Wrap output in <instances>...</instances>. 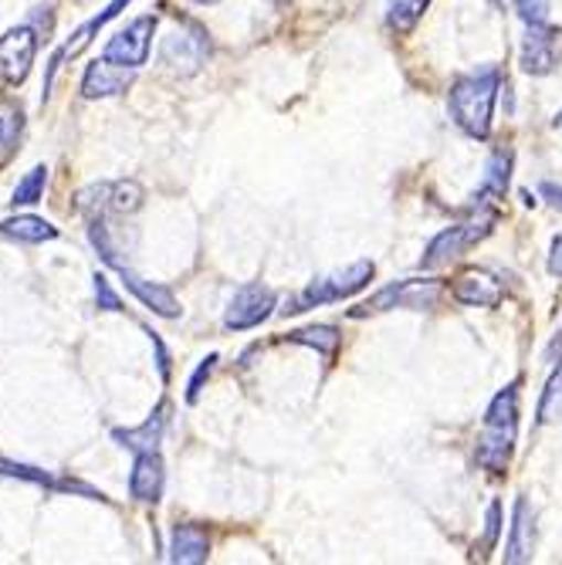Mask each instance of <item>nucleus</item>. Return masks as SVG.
<instances>
[{
    "instance_id": "obj_1",
    "label": "nucleus",
    "mask_w": 562,
    "mask_h": 565,
    "mask_svg": "<svg viewBox=\"0 0 562 565\" xmlns=\"http://www.w3.org/2000/svg\"><path fill=\"white\" fill-rule=\"evenodd\" d=\"M519 437V383L505 386L485 414L481 437H478V465L491 475H501L508 468Z\"/></svg>"
},
{
    "instance_id": "obj_2",
    "label": "nucleus",
    "mask_w": 562,
    "mask_h": 565,
    "mask_svg": "<svg viewBox=\"0 0 562 565\" xmlns=\"http://www.w3.org/2000/svg\"><path fill=\"white\" fill-rule=\"evenodd\" d=\"M498 85H501V75L495 68H481L450 85V116L471 139H488L491 132Z\"/></svg>"
},
{
    "instance_id": "obj_3",
    "label": "nucleus",
    "mask_w": 562,
    "mask_h": 565,
    "mask_svg": "<svg viewBox=\"0 0 562 565\" xmlns=\"http://www.w3.org/2000/svg\"><path fill=\"white\" fill-rule=\"evenodd\" d=\"M498 224V211L495 207H485V203H478L475 214L462 224L447 227L444 234H437L424 254V268H444L450 262H457L468 247H475L478 241H485L491 234V227Z\"/></svg>"
},
{
    "instance_id": "obj_4",
    "label": "nucleus",
    "mask_w": 562,
    "mask_h": 565,
    "mask_svg": "<svg viewBox=\"0 0 562 565\" xmlns=\"http://www.w3.org/2000/svg\"><path fill=\"white\" fill-rule=\"evenodd\" d=\"M373 275H377L373 262H356V265H349L346 271H336V275H329V278L312 281L305 291H298V295L282 308V312L298 316V312H309V308H319V305H332V301L352 298L356 291H363V288L373 281Z\"/></svg>"
},
{
    "instance_id": "obj_5",
    "label": "nucleus",
    "mask_w": 562,
    "mask_h": 565,
    "mask_svg": "<svg viewBox=\"0 0 562 565\" xmlns=\"http://www.w3.org/2000/svg\"><path fill=\"white\" fill-rule=\"evenodd\" d=\"M441 281H431V278H411V281H393L386 288H380L370 301L356 305L352 308V319H367V316H380V312H390V308H414V312H424V308H434L437 298H441Z\"/></svg>"
},
{
    "instance_id": "obj_6",
    "label": "nucleus",
    "mask_w": 562,
    "mask_h": 565,
    "mask_svg": "<svg viewBox=\"0 0 562 565\" xmlns=\"http://www.w3.org/2000/svg\"><path fill=\"white\" fill-rule=\"evenodd\" d=\"M275 312V291L265 285H244L224 312V329L231 332H247L258 329L268 316Z\"/></svg>"
},
{
    "instance_id": "obj_7",
    "label": "nucleus",
    "mask_w": 562,
    "mask_h": 565,
    "mask_svg": "<svg viewBox=\"0 0 562 565\" xmlns=\"http://www.w3.org/2000/svg\"><path fill=\"white\" fill-rule=\"evenodd\" d=\"M152 31H157V18H136L116 38H109L102 55L116 65H126V68H142L149 58V47H152Z\"/></svg>"
},
{
    "instance_id": "obj_8",
    "label": "nucleus",
    "mask_w": 562,
    "mask_h": 565,
    "mask_svg": "<svg viewBox=\"0 0 562 565\" xmlns=\"http://www.w3.org/2000/svg\"><path fill=\"white\" fill-rule=\"evenodd\" d=\"M208 51H211L208 34H203V28L190 24L187 31H173V34L163 41V47H160V62L170 65L177 75H193V72H200L203 58H208Z\"/></svg>"
},
{
    "instance_id": "obj_9",
    "label": "nucleus",
    "mask_w": 562,
    "mask_h": 565,
    "mask_svg": "<svg viewBox=\"0 0 562 565\" xmlns=\"http://www.w3.org/2000/svg\"><path fill=\"white\" fill-rule=\"evenodd\" d=\"M34 55H38V34L34 28H14L0 38V78L8 85H21L28 75H31V65H34Z\"/></svg>"
},
{
    "instance_id": "obj_10",
    "label": "nucleus",
    "mask_w": 562,
    "mask_h": 565,
    "mask_svg": "<svg viewBox=\"0 0 562 565\" xmlns=\"http://www.w3.org/2000/svg\"><path fill=\"white\" fill-rule=\"evenodd\" d=\"M555 38H559V31L549 28V21L526 28L522 47H519V65H522L526 75H536L539 78V75H549L555 68V62H559V55H555Z\"/></svg>"
},
{
    "instance_id": "obj_11",
    "label": "nucleus",
    "mask_w": 562,
    "mask_h": 565,
    "mask_svg": "<svg viewBox=\"0 0 562 565\" xmlns=\"http://www.w3.org/2000/svg\"><path fill=\"white\" fill-rule=\"evenodd\" d=\"M132 75L136 68H126V65H116L102 55L98 62L88 65L85 78H82V95L85 98H113L119 92H126L132 85Z\"/></svg>"
},
{
    "instance_id": "obj_12",
    "label": "nucleus",
    "mask_w": 562,
    "mask_h": 565,
    "mask_svg": "<svg viewBox=\"0 0 562 565\" xmlns=\"http://www.w3.org/2000/svg\"><path fill=\"white\" fill-rule=\"evenodd\" d=\"M132 4V0H113V4L106 8V11H102L98 18H92L88 24H82L75 34H72V41L59 51V55L55 58H51V65H47V78H44V98H47V92H51V82H55V72L62 68V62H68V58H75V55H82V51L92 44V34H98L102 28H106L113 18H119V11L123 8H129Z\"/></svg>"
},
{
    "instance_id": "obj_13",
    "label": "nucleus",
    "mask_w": 562,
    "mask_h": 565,
    "mask_svg": "<svg viewBox=\"0 0 562 565\" xmlns=\"http://www.w3.org/2000/svg\"><path fill=\"white\" fill-rule=\"evenodd\" d=\"M163 484H167V471H163V457H160V450H152V454H136V465H132V475H129V494H132L136 501L157 504L160 494H163Z\"/></svg>"
},
{
    "instance_id": "obj_14",
    "label": "nucleus",
    "mask_w": 562,
    "mask_h": 565,
    "mask_svg": "<svg viewBox=\"0 0 562 565\" xmlns=\"http://www.w3.org/2000/svg\"><path fill=\"white\" fill-rule=\"evenodd\" d=\"M501 285L488 271H465L454 281V301L468 308H498L501 305Z\"/></svg>"
},
{
    "instance_id": "obj_15",
    "label": "nucleus",
    "mask_w": 562,
    "mask_h": 565,
    "mask_svg": "<svg viewBox=\"0 0 562 565\" xmlns=\"http://www.w3.org/2000/svg\"><path fill=\"white\" fill-rule=\"evenodd\" d=\"M532 548H536V519H532L529 501L519 498L516 501V519H512V535H508V545H505V562L508 565L529 562Z\"/></svg>"
},
{
    "instance_id": "obj_16",
    "label": "nucleus",
    "mask_w": 562,
    "mask_h": 565,
    "mask_svg": "<svg viewBox=\"0 0 562 565\" xmlns=\"http://www.w3.org/2000/svg\"><path fill=\"white\" fill-rule=\"evenodd\" d=\"M123 271V281H126V288L149 308V312H157V316H163V319H177L180 316V305H177V298H173V291L170 288H163V285H157V281H146V278H139V275H132L126 265L119 268Z\"/></svg>"
},
{
    "instance_id": "obj_17",
    "label": "nucleus",
    "mask_w": 562,
    "mask_h": 565,
    "mask_svg": "<svg viewBox=\"0 0 562 565\" xmlns=\"http://www.w3.org/2000/svg\"><path fill=\"white\" fill-rule=\"evenodd\" d=\"M163 434H167V403H160L157 409H152V417L142 427H136V430H116L113 437L119 440V447H126L132 454H152V450H160Z\"/></svg>"
},
{
    "instance_id": "obj_18",
    "label": "nucleus",
    "mask_w": 562,
    "mask_h": 565,
    "mask_svg": "<svg viewBox=\"0 0 562 565\" xmlns=\"http://www.w3.org/2000/svg\"><path fill=\"white\" fill-rule=\"evenodd\" d=\"M211 555V542L208 532L200 525H177L170 535V562L177 565H197V562H208Z\"/></svg>"
},
{
    "instance_id": "obj_19",
    "label": "nucleus",
    "mask_w": 562,
    "mask_h": 565,
    "mask_svg": "<svg viewBox=\"0 0 562 565\" xmlns=\"http://www.w3.org/2000/svg\"><path fill=\"white\" fill-rule=\"evenodd\" d=\"M0 234L18 241V244H44V241H55L59 227H51L47 221L34 217V214H21V217H8L0 224Z\"/></svg>"
},
{
    "instance_id": "obj_20",
    "label": "nucleus",
    "mask_w": 562,
    "mask_h": 565,
    "mask_svg": "<svg viewBox=\"0 0 562 565\" xmlns=\"http://www.w3.org/2000/svg\"><path fill=\"white\" fill-rule=\"evenodd\" d=\"M431 0H390V8H386V24L390 31L396 34H411L417 28V21L424 18Z\"/></svg>"
},
{
    "instance_id": "obj_21",
    "label": "nucleus",
    "mask_w": 562,
    "mask_h": 565,
    "mask_svg": "<svg viewBox=\"0 0 562 565\" xmlns=\"http://www.w3.org/2000/svg\"><path fill=\"white\" fill-rule=\"evenodd\" d=\"M539 424L549 427V424H562V359L559 366L552 370L545 390H542V399H539Z\"/></svg>"
},
{
    "instance_id": "obj_22",
    "label": "nucleus",
    "mask_w": 562,
    "mask_h": 565,
    "mask_svg": "<svg viewBox=\"0 0 562 565\" xmlns=\"http://www.w3.org/2000/svg\"><path fill=\"white\" fill-rule=\"evenodd\" d=\"M142 207V186L136 180L109 183V214H136Z\"/></svg>"
},
{
    "instance_id": "obj_23",
    "label": "nucleus",
    "mask_w": 562,
    "mask_h": 565,
    "mask_svg": "<svg viewBox=\"0 0 562 565\" xmlns=\"http://www.w3.org/2000/svg\"><path fill=\"white\" fill-rule=\"evenodd\" d=\"M288 342H295V345H309V349H316L319 355H332V352L339 349V332H336L332 326H312V329H298V332H291Z\"/></svg>"
},
{
    "instance_id": "obj_24",
    "label": "nucleus",
    "mask_w": 562,
    "mask_h": 565,
    "mask_svg": "<svg viewBox=\"0 0 562 565\" xmlns=\"http://www.w3.org/2000/svg\"><path fill=\"white\" fill-rule=\"evenodd\" d=\"M44 183H47V167H34L11 193V207H31V203L41 200L44 193Z\"/></svg>"
},
{
    "instance_id": "obj_25",
    "label": "nucleus",
    "mask_w": 562,
    "mask_h": 565,
    "mask_svg": "<svg viewBox=\"0 0 562 565\" xmlns=\"http://www.w3.org/2000/svg\"><path fill=\"white\" fill-rule=\"evenodd\" d=\"M508 170H512V160L508 157H498L491 160V167H488V177H485V183H481V200L485 196H505V186H508Z\"/></svg>"
},
{
    "instance_id": "obj_26",
    "label": "nucleus",
    "mask_w": 562,
    "mask_h": 565,
    "mask_svg": "<svg viewBox=\"0 0 562 565\" xmlns=\"http://www.w3.org/2000/svg\"><path fill=\"white\" fill-rule=\"evenodd\" d=\"M0 475H4V478H21V481H31V484H44V488L59 484V478H51L47 471L31 468V465H14V460H0Z\"/></svg>"
},
{
    "instance_id": "obj_27",
    "label": "nucleus",
    "mask_w": 562,
    "mask_h": 565,
    "mask_svg": "<svg viewBox=\"0 0 562 565\" xmlns=\"http://www.w3.org/2000/svg\"><path fill=\"white\" fill-rule=\"evenodd\" d=\"M92 281H95V301H98L102 312H123V301H119V295L113 291V281H109L106 275H95Z\"/></svg>"
},
{
    "instance_id": "obj_28",
    "label": "nucleus",
    "mask_w": 562,
    "mask_h": 565,
    "mask_svg": "<svg viewBox=\"0 0 562 565\" xmlns=\"http://www.w3.org/2000/svg\"><path fill=\"white\" fill-rule=\"evenodd\" d=\"M549 4H552V0H516V11L522 14L526 24H545L549 21Z\"/></svg>"
},
{
    "instance_id": "obj_29",
    "label": "nucleus",
    "mask_w": 562,
    "mask_h": 565,
    "mask_svg": "<svg viewBox=\"0 0 562 565\" xmlns=\"http://www.w3.org/2000/svg\"><path fill=\"white\" fill-rule=\"evenodd\" d=\"M214 366H218V355H208V359H203L200 370L193 373V380H190V386H187V403H197V399H200V390H203V383L211 380Z\"/></svg>"
},
{
    "instance_id": "obj_30",
    "label": "nucleus",
    "mask_w": 562,
    "mask_h": 565,
    "mask_svg": "<svg viewBox=\"0 0 562 565\" xmlns=\"http://www.w3.org/2000/svg\"><path fill=\"white\" fill-rule=\"evenodd\" d=\"M498 525H501V504L491 501V508H488V539H485V548H491L498 542Z\"/></svg>"
},
{
    "instance_id": "obj_31",
    "label": "nucleus",
    "mask_w": 562,
    "mask_h": 565,
    "mask_svg": "<svg viewBox=\"0 0 562 565\" xmlns=\"http://www.w3.org/2000/svg\"><path fill=\"white\" fill-rule=\"evenodd\" d=\"M549 275L562 281V237L552 241V250H549Z\"/></svg>"
},
{
    "instance_id": "obj_32",
    "label": "nucleus",
    "mask_w": 562,
    "mask_h": 565,
    "mask_svg": "<svg viewBox=\"0 0 562 565\" xmlns=\"http://www.w3.org/2000/svg\"><path fill=\"white\" fill-rule=\"evenodd\" d=\"M193 4H203V8H211V4H221V0H193Z\"/></svg>"
},
{
    "instance_id": "obj_33",
    "label": "nucleus",
    "mask_w": 562,
    "mask_h": 565,
    "mask_svg": "<svg viewBox=\"0 0 562 565\" xmlns=\"http://www.w3.org/2000/svg\"><path fill=\"white\" fill-rule=\"evenodd\" d=\"M555 129H562V116H555Z\"/></svg>"
},
{
    "instance_id": "obj_34",
    "label": "nucleus",
    "mask_w": 562,
    "mask_h": 565,
    "mask_svg": "<svg viewBox=\"0 0 562 565\" xmlns=\"http://www.w3.org/2000/svg\"><path fill=\"white\" fill-rule=\"evenodd\" d=\"M0 139H4V122H0Z\"/></svg>"
},
{
    "instance_id": "obj_35",
    "label": "nucleus",
    "mask_w": 562,
    "mask_h": 565,
    "mask_svg": "<svg viewBox=\"0 0 562 565\" xmlns=\"http://www.w3.org/2000/svg\"><path fill=\"white\" fill-rule=\"evenodd\" d=\"M272 4H282V0H272Z\"/></svg>"
},
{
    "instance_id": "obj_36",
    "label": "nucleus",
    "mask_w": 562,
    "mask_h": 565,
    "mask_svg": "<svg viewBox=\"0 0 562 565\" xmlns=\"http://www.w3.org/2000/svg\"><path fill=\"white\" fill-rule=\"evenodd\" d=\"M491 4H498V0H491Z\"/></svg>"
}]
</instances>
